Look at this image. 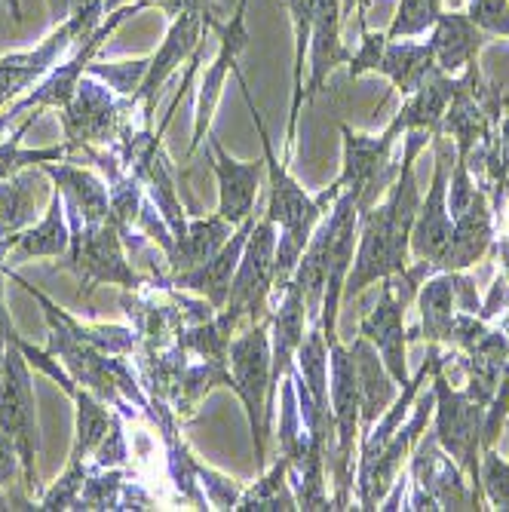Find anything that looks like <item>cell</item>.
Instances as JSON below:
<instances>
[{
	"label": "cell",
	"instance_id": "6da1fadb",
	"mask_svg": "<svg viewBox=\"0 0 509 512\" xmlns=\"http://www.w3.org/2000/svg\"><path fill=\"white\" fill-rule=\"evenodd\" d=\"M433 142V135L424 129L405 132L399 175L390 184L381 203L359 215V240L353 267L347 273L344 301L362 295L372 283H381L387 276H399L411 264V227L421 209V188L414 178V160Z\"/></svg>",
	"mask_w": 509,
	"mask_h": 512
},
{
	"label": "cell",
	"instance_id": "7a4b0ae2",
	"mask_svg": "<svg viewBox=\"0 0 509 512\" xmlns=\"http://www.w3.org/2000/svg\"><path fill=\"white\" fill-rule=\"evenodd\" d=\"M237 74V83L243 89V99L249 105V114H252V123L258 129V138H261V148H264V163H267V181H270V197H267V212L264 218H270L276 224V258H273V298H283V292L289 289V283L295 279V270H298V261L313 237L316 224L326 218V206H322L316 197H310L301 184L292 178L289 166L276 157L273 151V142H270V132L252 102V92H249V83L240 71Z\"/></svg>",
	"mask_w": 509,
	"mask_h": 512
},
{
	"label": "cell",
	"instance_id": "3957f363",
	"mask_svg": "<svg viewBox=\"0 0 509 512\" xmlns=\"http://www.w3.org/2000/svg\"><path fill=\"white\" fill-rule=\"evenodd\" d=\"M427 353L433 356V433L439 445L457 460V467L467 473L470 488L476 500L485 506L482 482H479V457H482V433H485V405H479L464 387H454L442 371V344H427Z\"/></svg>",
	"mask_w": 509,
	"mask_h": 512
},
{
	"label": "cell",
	"instance_id": "277c9868",
	"mask_svg": "<svg viewBox=\"0 0 509 512\" xmlns=\"http://www.w3.org/2000/svg\"><path fill=\"white\" fill-rule=\"evenodd\" d=\"M68 224L71 249L62 267H68L77 276V286L86 304L92 301V292L99 286H120L126 292L151 286V276H142L129 264L123 230L114 218L102 224H83L77 212H68Z\"/></svg>",
	"mask_w": 509,
	"mask_h": 512
},
{
	"label": "cell",
	"instance_id": "5b68a950",
	"mask_svg": "<svg viewBox=\"0 0 509 512\" xmlns=\"http://www.w3.org/2000/svg\"><path fill=\"white\" fill-rule=\"evenodd\" d=\"M273 316V313H270ZM270 316L246 325L237 338L230 341V390H234L243 402L249 433L255 442V470H267V439L273 433V421L267 411V396H270Z\"/></svg>",
	"mask_w": 509,
	"mask_h": 512
},
{
	"label": "cell",
	"instance_id": "8992f818",
	"mask_svg": "<svg viewBox=\"0 0 509 512\" xmlns=\"http://www.w3.org/2000/svg\"><path fill=\"white\" fill-rule=\"evenodd\" d=\"M341 135H344L341 175L326 191H319L316 200L326 209H332L341 191H353L359 215H362L384 200V194L390 191V184L399 175V163L390 160L396 135L390 129H384L381 135H362V132H353L350 126H341Z\"/></svg>",
	"mask_w": 509,
	"mask_h": 512
},
{
	"label": "cell",
	"instance_id": "52a82bcc",
	"mask_svg": "<svg viewBox=\"0 0 509 512\" xmlns=\"http://www.w3.org/2000/svg\"><path fill=\"white\" fill-rule=\"evenodd\" d=\"M102 16H105V0H92V4L74 10L65 22H59L53 34L40 46H34V50L0 56V108L16 102L25 89H31L50 74L68 50H77L92 31H99Z\"/></svg>",
	"mask_w": 509,
	"mask_h": 512
},
{
	"label": "cell",
	"instance_id": "ba28073f",
	"mask_svg": "<svg viewBox=\"0 0 509 512\" xmlns=\"http://www.w3.org/2000/svg\"><path fill=\"white\" fill-rule=\"evenodd\" d=\"M19 332L13 335L4 365H0V430L10 433L22 454V482L28 494H40L37 454H40V427L28 359L19 347Z\"/></svg>",
	"mask_w": 509,
	"mask_h": 512
},
{
	"label": "cell",
	"instance_id": "9c48e42d",
	"mask_svg": "<svg viewBox=\"0 0 509 512\" xmlns=\"http://www.w3.org/2000/svg\"><path fill=\"white\" fill-rule=\"evenodd\" d=\"M135 111L138 108L129 96H117L105 80L83 74L74 99L59 111L71 154L83 148H111Z\"/></svg>",
	"mask_w": 509,
	"mask_h": 512
},
{
	"label": "cell",
	"instance_id": "30bf717a",
	"mask_svg": "<svg viewBox=\"0 0 509 512\" xmlns=\"http://www.w3.org/2000/svg\"><path fill=\"white\" fill-rule=\"evenodd\" d=\"M408 470L414 494L405 500V509H485L467 485V473L439 445L436 433L418 439L408 457Z\"/></svg>",
	"mask_w": 509,
	"mask_h": 512
},
{
	"label": "cell",
	"instance_id": "8fae6325",
	"mask_svg": "<svg viewBox=\"0 0 509 512\" xmlns=\"http://www.w3.org/2000/svg\"><path fill=\"white\" fill-rule=\"evenodd\" d=\"M273 258H276V224L270 218H258L252 234L246 240L240 267L224 310L240 322V332L246 325H255L273 313Z\"/></svg>",
	"mask_w": 509,
	"mask_h": 512
},
{
	"label": "cell",
	"instance_id": "7c38bea8",
	"mask_svg": "<svg viewBox=\"0 0 509 512\" xmlns=\"http://www.w3.org/2000/svg\"><path fill=\"white\" fill-rule=\"evenodd\" d=\"M326 221V295H322V313L319 325L326 344L338 341V313L344 301V286H347V273L353 267L356 255V240H359V206L353 191H341L338 200L332 203Z\"/></svg>",
	"mask_w": 509,
	"mask_h": 512
},
{
	"label": "cell",
	"instance_id": "4fadbf2b",
	"mask_svg": "<svg viewBox=\"0 0 509 512\" xmlns=\"http://www.w3.org/2000/svg\"><path fill=\"white\" fill-rule=\"evenodd\" d=\"M142 10H148V4H126V7H117V10L108 16V22L99 25V31H92V34L77 46L74 56H71L65 65H56L40 83H34V89L28 92V96H22V99H16L13 105H7V111L0 114V117H4V123L10 126L22 111H43V108H56V111H62V108L74 99V92H77V86H80V80H83L89 62H92V56H96V50L102 46V40L111 37L114 28H120L129 16L142 13Z\"/></svg>",
	"mask_w": 509,
	"mask_h": 512
},
{
	"label": "cell",
	"instance_id": "5bb4252c",
	"mask_svg": "<svg viewBox=\"0 0 509 512\" xmlns=\"http://www.w3.org/2000/svg\"><path fill=\"white\" fill-rule=\"evenodd\" d=\"M433 184L421 197L418 218L411 227V261H427L439 270L445 246L451 240L454 218L448 212V178L454 166V142L448 135H433Z\"/></svg>",
	"mask_w": 509,
	"mask_h": 512
},
{
	"label": "cell",
	"instance_id": "9a60e30c",
	"mask_svg": "<svg viewBox=\"0 0 509 512\" xmlns=\"http://www.w3.org/2000/svg\"><path fill=\"white\" fill-rule=\"evenodd\" d=\"M433 405H436V396H433V387L427 393H418L414 399L408 417L402 421V427L393 433V439L384 445V451L378 454V460L368 467L359 479H356V500H359V509H378L381 500L387 497V491L393 488L399 470L408 463L414 445L424 436L427 424L433 421Z\"/></svg>",
	"mask_w": 509,
	"mask_h": 512
},
{
	"label": "cell",
	"instance_id": "2e32d148",
	"mask_svg": "<svg viewBox=\"0 0 509 512\" xmlns=\"http://www.w3.org/2000/svg\"><path fill=\"white\" fill-rule=\"evenodd\" d=\"M206 31H212V22L203 13H178V16H172L166 40L160 43V50L151 56L148 74H145L142 86H138L135 96H132V102L138 108V117H142V126H154L160 86L197 53V46H200Z\"/></svg>",
	"mask_w": 509,
	"mask_h": 512
},
{
	"label": "cell",
	"instance_id": "e0dca14e",
	"mask_svg": "<svg viewBox=\"0 0 509 512\" xmlns=\"http://www.w3.org/2000/svg\"><path fill=\"white\" fill-rule=\"evenodd\" d=\"M246 13H249V4H237L234 16L227 22H221V28L215 31L218 34V53L215 59L209 62L203 80H200V89H197V111H194V135H191V148L188 154L194 157L197 148H203V142L209 138V126H212V111L221 99V89H224V80L227 74L237 71V59L240 53L249 46V28H246Z\"/></svg>",
	"mask_w": 509,
	"mask_h": 512
},
{
	"label": "cell",
	"instance_id": "ac0fdd59",
	"mask_svg": "<svg viewBox=\"0 0 509 512\" xmlns=\"http://www.w3.org/2000/svg\"><path fill=\"white\" fill-rule=\"evenodd\" d=\"M209 142V166L218 178V215L230 224H243L246 218L255 215L258 206V194H261V184L267 175V163L252 160V163H240L230 157L215 135L206 138Z\"/></svg>",
	"mask_w": 509,
	"mask_h": 512
},
{
	"label": "cell",
	"instance_id": "d6986e66",
	"mask_svg": "<svg viewBox=\"0 0 509 512\" xmlns=\"http://www.w3.org/2000/svg\"><path fill=\"white\" fill-rule=\"evenodd\" d=\"M359 335L375 344L381 353L384 365L390 368V375L396 378L399 387L411 381L408 375V332H405V304L396 298L393 276L381 279V295L378 304L359 319Z\"/></svg>",
	"mask_w": 509,
	"mask_h": 512
},
{
	"label": "cell",
	"instance_id": "ffe728a7",
	"mask_svg": "<svg viewBox=\"0 0 509 512\" xmlns=\"http://www.w3.org/2000/svg\"><path fill=\"white\" fill-rule=\"evenodd\" d=\"M304 335H307L304 292L298 286V279H292L270 316V396H267L270 421H273V408H276V393H280V384L286 381L289 368L295 365V353H298Z\"/></svg>",
	"mask_w": 509,
	"mask_h": 512
},
{
	"label": "cell",
	"instance_id": "44dd1931",
	"mask_svg": "<svg viewBox=\"0 0 509 512\" xmlns=\"http://www.w3.org/2000/svg\"><path fill=\"white\" fill-rule=\"evenodd\" d=\"M255 221L258 218L252 215L243 224H237V230L230 234V240L221 246L218 255H212L206 264H200L194 270L169 276V283L181 292H194V295L206 298L215 310H224L227 295H230V283H234V276H237V267H240V258H243V249H246V240L252 234Z\"/></svg>",
	"mask_w": 509,
	"mask_h": 512
},
{
	"label": "cell",
	"instance_id": "7402d4cb",
	"mask_svg": "<svg viewBox=\"0 0 509 512\" xmlns=\"http://www.w3.org/2000/svg\"><path fill=\"white\" fill-rule=\"evenodd\" d=\"M497 230H494V209H491V194L479 188L470 200V206L454 215L451 240L445 246V255L439 261V270H470L476 261L485 258V252L494 246Z\"/></svg>",
	"mask_w": 509,
	"mask_h": 512
},
{
	"label": "cell",
	"instance_id": "603a6c76",
	"mask_svg": "<svg viewBox=\"0 0 509 512\" xmlns=\"http://www.w3.org/2000/svg\"><path fill=\"white\" fill-rule=\"evenodd\" d=\"M71 249V224H68V209L65 197L53 184L50 203L37 224L19 230L10 240L0 243V261H28V258H65Z\"/></svg>",
	"mask_w": 509,
	"mask_h": 512
},
{
	"label": "cell",
	"instance_id": "cb8c5ba5",
	"mask_svg": "<svg viewBox=\"0 0 509 512\" xmlns=\"http://www.w3.org/2000/svg\"><path fill=\"white\" fill-rule=\"evenodd\" d=\"M341 19H344V0H319V13L313 19V34H310V77L304 83V102H313L319 96L326 77L350 62V50L341 40Z\"/></svg>",
	"mask_w": 509,
	"mask_h": 512
},
{
	"label": "cell",
	"instance_id": "d4e9b609",
	"mask_svg": "<svg viewBox=\"0 0 509 512\" xmlns=\"http://www.w3.org/2000/svg\"><path fill=\"white\" fill-rule=\"evenodd\" d=\"M488 34L473 25V19L460 10H442L436 25L430 28V50L436 59V68L448 77H457L479 53L488 46Z\"/></svg>",
	"mask_w": 509,
	"mask_h": 512
},
{
	"label": "cell",
	"instance_id": "484cf974",
	"mask_svg": "<svg viewBox=\"0 0 509 512\" xmlns=\"http://www.w3.org/2000/svg\"><path fill=\"white\" fill-rule=\"evenodd\" d=\"M353 362H356V378H359V402H362V417H359V436L372 430V424L378 417L396 402V396L402 393V387L396 384V378L390 375V368L384 365L381 353L375 350V344L356 335L353 347Z\"/></svg>",
	"mask_w": 509,
	"mask_h": 512
},
{
	"label": "cell",
	"instance_id": "4316f807",
	"mask_svg": "<svg viewBox=\"0 0 509 512\" xmlns=\"http://www.w3.org/2000/svg\"><path fill=\"white\" fill-rule=\"evenodd\" d=\"M65 197V209L77 212L83 224H102L111 218V191L108 184L83 166H71V160L43 163L40 166Z\"/></svg>",
	"mask_w": 509,
	"mask_h": 512
},
{
	"label": "cell",
	"instance_id": "83f0119b",
	"mask_svg": "<svg viewBox=\"0 0 509 512\" xmlns=\"http://www.w3.org/2000/svg\"><path fill=\"white\" fill-rule=\"evenodd\" d=\"M46 181H50V175L40 166L19 169L16 175L0 181V243L34 224L43 194H53V188H46Z\"/></svg>",
	"mask_w": 509,
	"mask_h": 512
},
{
	"label": "cell",
	"instance_id": "f1b7e54d",
	"mask_svg": "<svg viewBox=\"0 0 509 512\" xmlns=\"http://www.w3.org/2000/svg\"><path fill=\"white\" fill-rule=\"evenodd\" d=\"M454 96V77L436 71L418 92H411L408 102L396 111V117L387 123V129L399 138L411 129H424L430 135L442 132V120L448 111V102Z\"/></svg>",
	"mask_w": 509,
	"mask_h": 512
},
{
	"label": "cell",
	"instance_id": "f546056e",
	"mask_svg": "<svg viewBox=\"0 0 509 512\" xmlns=\"http://www.w3.org/2000/svg\"><path fill=\"white\" fill-rule=\"evenodd\" d=\"M418 307H421L418 338H424L427 344L448 347L451 332H454V319L460 313L451 270H436L433 276L424 279L421 289H418Z\"/></svg>",
	"mask_w": 509,
	"mask_h": 512
},
{
	"label": "cell",
	"instance_id": "4dcf8cb0",
	"mask_svg": "<svg viewBox=\"0 0 509 512\" xmlns=\"http://www.w3.org/2000/svg\"><path fill=\"white\" fill-rule=\"evenodd\" d=\"M436 71L439 68H436L430 43H414L408 37H402V40L387 37L384 56H381L375 74H384L393 83V89L402 92V96L408 99L411 92H418Z\"/></svg>",
	"mask_w": 509,
	"mask_h": 512
},
{
	"label": "cell",
	"instance_id": "1f68e13d",
	"mask_svg": "<svg viewBox=\"0 0 509 512\" xmlns=\"http://www.w3.org/2000/svg\"><path fill=\"white\" fill-rule=\"evenodd\" d=\"M234 224L224 221L218 212L209 215V218H188V234H184L172 252L166 255V270L175 276V273H184V270H194L200 264H206L212 255L221 252V246L230 240L234 234Z\"/></svg>",
	"mask_w": 509,
	"mask_h": 512
},
{
	"label": "cell",
	"instance_id": "d6a6232c",
	"mask_svg": "<svg viewBox=\"0 0 509 512\" xmlns=\"http://www.w3.org/2000/svg\"><path fill=\"white\" fill-rule=\"evenodd\" d=\"M71 399L77 405V427H74V445H71L68 460L71 463H89L92 451L99 448V442L111 430L114 411L108 408V402H102L96 393H89L83 387H77V393Z\"/></svg>",
	"mask_w": 509,
	"mask_h": 512
},
{
	"label": "cell",
	"instance_id": "836d02e7",
	"mask_svg": "<svg viewBox=\"0 0 509 512\" xmlns=\"http://www.w3.org/2000/svg\"><path fill=\"white\" fill-rule=\"evenodd\" d=\"M289 463L292 460L286 454H280V460L273 463V470H264L252 488H243L237 509H243V512H292V509H298L295 491L289 485Z\"/></svg>",
	"mask_w": 509,
	"mask_h": 512
},
{
	"label": "cell",
	"instance_id": "e575fe53",
	"mask_svg": "<svg viewBox=\"0 0 509 512\" xmlns=\"http://www.w3.org/2000/svg\"><path fill=\"white\" fill-rule=\"evenodd\" d=\"M40 111L28 114L25 123L16 126V132L10 138L0 142V181L16 175L19 169H28V166H43V163H59V160H68L71 154V145H56V148H40V151H22V135L34 126Z\"/></svg>",
	"mask_w": 509,
	"mask_h": 512
},
{
	"label": "cell",
	"instance_id": "d590c367",
	"mask_svg": "<svg viewBox=\"0 0 509 512\" xmlns=\"http://www.w3.org/2000/svg\"><path fill=\"white\" fill-rule=\"evenodd\" d=\"M129 482L126 467H111V470H89L77 509H120L123 488Z\"/></svg>",
	"mask_w": 509,
	"mask_h": 512
},
{
	"label": "cell",
	"instance_id": "8d00e7d4",
	"mask_svg": "<svg viewBox=\"0 0 509 512\" xmlns=\"http://www.w3.org/2000/svg\"><path fill=\"white\" fill-rule=\"evenodd\" d=\"M445 10V0H399L396 16L387 28L390 40L427 34Z\"/></svg>",
	"mask_w": 509,
	"mask_h": 512
},
{
	"label": "cell",
	"instance_id": "74e56055",
	"mask_svg": "<svg viewBox=\"0 0 509 512\" xmlns=\"http://www.w3.org/2000/svg\"><path fill=\"white\" fill-rule=\"evenodd\" d=\"M479 482L482 494L494 509L509 512V460L497 454V448H482L479 457Z\"/></svg>",
	"mask_w": 509,
	"mask_h": 512
},
{
	"label": "cell",
	"instance_id": "f35d334b",
	"mask_svg": "<svg viewBox=\"0 0 509 512\" xmlns=\"http://www.w3.org/2000/svg\"><path fill=\"white\" fill-rule=\"evenodd\" d=\"M148 62L151 59H132V62H114V65H99V62H89L86 74L105 80L117 96H135V89L142 86L145 74H148Z\"/></svg>",
	"mask_w": 509,
	"mask_h": 512
},
{
	"label": "cell",
	"instance_id": "ab89813d",
	"mask_svg": "<svg viewBox=\"0 0 509 512\" xmlns=\"http://www.w3.org/2000/svg\"><path fill=\"white\" fill-rule=\"evenodd\" d=\"M86 476H89L86 463H71L68 460V467L56 479V485L50 491H43L37 509H50V512H56V509H77V500H80V491H83Z\"/></svg>",
	"mask_w": 509,
	"mask_h": 512
},
{
	"label": "cell",
	"instance_id": "60d3db41",
	"mask_svg": "<svg viewBox=\"0 0 509 512\" xmlns=\"http://www.w3.org/2000/svg\"><path fill=\"white\" fill-rule=\"evenodd\" d=\"M129 442H126V433H123V414L114 411L111 417V430L105 433V439L99 442V448L92 451L89 463L86 467L89 470H111V467H126L129 463Z\"/></svg>",
	"mask_w": 509,
	"mask_h": 512
},
{
	"label": "cell",
	"instance_id": "b9f144b4",
	"mask_svg": "<svg viewBox=\"0 0 509 512\" xmlns=\"http://www.w3.org/2000/svg\"><path fill=\"white\" fill-rule=\"evenodd\" d=\"M365 10H359V28H362V40H359V50L350 53V80L362 77V74H372L378 71V62L384 56V46H387V31L384 34H375V31H368L365 25Z\"/></svg>",
	"mask_w": 509,
	"mask_h": 512
},
{
	"label": "cell",
	"instance_id": "7bdbcfd3",
	"mask_svg": "<svg viewBox=\"0 0 509 512\" xmlns=\"http://www.w3.org/2000/svg\"><path fill=\"white\" fill-rule=\"evenodd\" d=\"M467 16L488 37H509V0H470Z\"/></svg>",
	"mask_w": 509,
	"mask_h": 512
},
{
	"label": "cell",
	"instance_id": "ee69618b",
	"mask_svg": "<svg viewBox=\"0 0 509 512\" xmlns=\"http://www.w3.org/2000/svg\"><path fill=\"white\" fill-rule=\"evenodd\" d=\"M22 476V454L10 433L0 430V491Z\"/></svg>",
	"mask_w": 509,
	"mask_h": 512
},
{
	"label": "cell",
	"instance_id": "f6af8a7d",
	"mask_svg": "<svg viewBox=\"0 0 509 512\" xmlns=\"http://www.w3.org/2000/svg\"><path fill=\"white\" fill-rule=\"evenodd\" d=\"M126 4H148V7H157L160 0H105V13H114L117 7H126Z\"/></svg>",
	"mask_w": 509,
	"mask_h": 512
},
{
	"label": "cell",
	"instance_id": "bcb514c9",
	"mask_svg": "<svg viewBox=\"0 0 509 512\" xmlns=\"http://www.w3.org/2000/svg\"><path fill=\"white\" fill-rule=\"evenodd\" d=\"M4 4L10 7V16H13V22L19 25V22H22V4H19V0H4Z\"/></svg>",
	"mask_w": 509,
	"mask_h": 512
},
{
	"label": "cell",
	"instance_id": "7dc6e473",
	"mask_svg": "<svg viewBox=\"0 0 509 512\" xmlns=\"http://www.w3.org/2000/svg\"><path fill=\"white\" fill-rule=\"evenodd\" d=\"M356 4H359V10H365V7H368V0H344V16H347Z\"/></svg>",
	"mask_w": 509,
	"mask_h": 512
},
{
	"label": "cell",
	"instance_id": "c3c4849f",
	"mask_svg": "<svg viewBox=\"0 0 509 512\" xmlns=\"http://www.w3.org/2000/svg\"><path fill=\"white\" fill-rule=\"evenodd\" d=\"M86 4H92V0H71V13L80 10V7H86Z\"/></svg>",
	"mask_w": 509,
	"mask_h": 512
},
{
	"label": "cell",
	"instance_id": "681fc988",
	"mask_svg": "<svg viewBox=\"0 0 509 512\" xmlns=\"http://www.w3.org/2000/svg\"><path fill=\"white\" fill-rule=\"evenodd\" d=\"M445 4H448L451 10H460V4H464V0H445Z\"/></svg>",
	"mask_w": 509,
	"mask_h": 512
},
{
	"label": "cell",
	"instance_id": "f907efd6",
	"mask_svg": "<svg viewBox=\"0 0 509 512\" xmlns=\"http://www.w3.org/2000/svg\"><path fill=\"white\" fill-rule=\"evenodd\" d=\"M4 129H7V126H4V120H0V132H4Z\"/></svg>",
	"mask_w": 509,
	"mask_h": 512
},
{
	"label": "cell",
	"instance_id": "816d5d0a",
	"mask_svg": "<svg viewBox=\"0 0 509 512\" xmlns=\"http://www.w3.org/2000/svg\"><path fill=\"white\" fill-rule=\"evenodd\" d=\"M0 270H7V264H4V261H0Z\"/></svg>",
	"mask_w": 509,
	"mask_h": 512
},
{
	"label": "cell",
	"instance_id": "f5cc1de1",
	"mask_svg": "<svg viewBox=\"0 0 509 512\" xmlns=\"http://www.w3.org/2000/svg\"><path fill=\"white\" fill-rule=\"evenodd\" d=\"M240 4H249V0H240Z\"/></svg>",
	"mask_w": 509,
	"mask_h": 512
}]
</instances>
